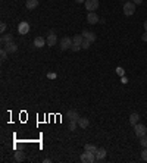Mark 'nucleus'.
<instances>
[{"mask_svg":"<svg viewBox=\"0 0 147 163\" xmlns=\"http://www.w3.org/2000/svg\"><path fill=\"white\" fill-rule=\"evenodd\" d=\"M80 160L82 163H93V162H96V154L91 153V151H85L84 150V153L80 156Z\"/></svg>","mask_w":147,"mask_h":163,"instance_id":"1","label":"nucleus"},{"mask_svg":"<svg viewBox=\"0 0 147 163\" xmlns=\"http://www.w3.org/2000/svg\"><path fill=\"white\" fill-rule=\"evenodd\" d=\"M135 3L134 2H125V5H124V13L127 15V16H131V15H134V12H135Z\"/></svg>","mask_w":147,"mask_h":163,"instance_id":"2","label":"nucleus"},{"mask_svg":"<svg viewBox=\"0 0 147 163\" xmlns=\"http://www.w3.org/2000/svg\"><path fill=\"white\" fill-rule=\"evenodd\" d=\"M134 132H135V135H137L138 138H141V137L147 135L146 125H143V123H137V125H134Z\"/></svg>","mask_w":147,"mask_h":163,"instance_id":"3","label":"nucleus"},{"mask_svg":"<svg viewBox=\"0 0 147 163\" xmlns=\"http://www.w3.org/2000/svg\"><path fill=\"white\" fill-rule=\"evenodd\" d=\"M85 9L88 12H94L99 9V0H85Z\"/></svg>","mask_w":147,"mask_h":163,"instance_id":"4","label":"nucleus"},{"mask_svg":"<svg viewBox=\"0 0 147 163\" xmlns=\"http://www.w3.org/2000/svg\"><path fill=\"white\" fill-rule=\"evenodd\" d=\"M56 41H57L56 33H55L53 30H50L49 34H47V46H49V47H55V46H56Z\"/></svg>","mask_w":147,"mask_h":163,"instance_id":"5","label":"nucleus"},{"mask_svg":"<svg viewBox=\"0 0 147 163\" xmlns=\"http://www.w3.org/2000/svg\"><path fill=\"white\" fill-rule=\"evenodd\" d=\"M72 38H69V37H63L62 40H60V49L62 50H68L71 49V46H72Z\"/></svg>","mask_w":147,"mask_h":163,"instance_id":"6","label":"nucleus"},{"mask_svg":"<svg viewBox=\"0 0 147 163\" xmlns=\"http://www.w3.org/2000/svg\"><path fill=\"white\" fill-rule=\"evenodd\" d=\"M18 33L21 34V35H25V34L30 33V24L28 22H21V24L18 25Z\"/></svg>","mask_w":147,"mask_h":163,"instance_id":"7","label":"nucleus"},{"mask_svg":"<svg viewBox=\"0 0 147 163\" xmlns=\"http://www.w3.org/2000/svg\"><path fill=\"white\" fill-rule=\"evenodd\" d=\"M99 21H100V18L97 16V13L96 12H88V15H87V22L91 25L97 24Z\"/></svg>","mask_w":147,"mask_h":163,"instance_id":"8","label":"nucleus"},{"mask_svg":"<svg viewBox=\"0 0 147 163\" xmlns=\"http://www.w3.org/2000/svg\"><path fill=\"white\" fill-rule=\"evenodd\" d=\"M44 44H47V40H44L43 37H35V38H34V47H35V49L44 47Z\"/></svg>","mask_w":147,"mask_h":163,"instance_id":"9","label":"nucleus"},{"mask_svg":"<svg viewBox=\"0 0 147 163\" xmlns=\"http://www.w3.org/2000/svg\"><path fill=\"white\" fill-rule=\"evenodd\" d=\"M106 157V150L105 148H97L96 151V162H103Z\"/></svg>","mask_w":147,"mask_h":163,"instance_id":"10","label":"nucleus"},{"mask_svg":"<svg viewBox=\"0 0 147 163\" xmlns=\"http://www.w3.org/2000/svg\"><path fill=\"white\" fill-rule=\"evenodd\" d=\"M81 34H82V37H84V38L90 40L91 43H94V41H96V38H97V37H96V34L91 33V31H87V30H84Z\"/></svg>","mask_w":147,"mask_h":163,"instance_id":"11","label":"nucleus"},{"mask_svg":"<svg viewBox=\"0 0 147 163\" xmlns=\"http://www.w3.org/2000/svg\"><path fill=\"white\" fill-rule=\"evenodd\" d=\"M66 116H68V119H69V121H77V122H78V119L81 118V116L78 115V112H77V110H68Z\"/></svg>","mask_w":147,"mask_h":163,"instance_id":"12","label":"nucleus"},{"mask_svg":"<svg viewBox=\"0 0 147 163\" xmlns=\"http://www.w3.org/2000/svg\"><path fill=\"white\" fill-rule=\"evenodd\" d=\"M78 126H80L81 129H87V128L90 126V121H88L87 118H80V119H78Z\"/></svg>","mask_w":147,"mask_h":163,"instance_id":"13","label":"nucleus"},{"mask_svg":"<svg viewBox=\"0 0 147 163\" xmlns=\"http://www.w3.org/2000/svg\"><path fill=\"white\" fill-rule=\"evenodd\" d=\"M5 49L8 50V53H16L18 51V46L12 41V43H9V44H5Z\"/></svg>","mask_w":147,"mask_h":163,"instance_id":"14","label":"nucleus"},{"mask_svg":"<svg viewBox=\"0 0 147 163\" xmlns=\"http://www.w3.org/2000/svg\"><path fill=\"white\" fill-rule=\"evenodd\" d=\"M140 121V115L137 113V112H134V113H131L130 115V123L134 126V125H137Z\"/></svg>","mask_w":147,"mask_h":163,"instance_id":"15","label":"nucleus"},{"mask_svg":"<svg viewBox=\"0 0 147 163\" xmlns=\"http://www.w3.org/2000/svg\"><path fill=\"white\" fill-rule=\"evenodd\" d=\"M25 6H27V9L33 10V9H35L37 6H38V0H27Z\"/></svg>","mask_w":147,"mask_h":163,"instance_id":"16","label":"nucleus"},{"mask_svg":"<svg viewBox=\"0 0 147 163\" xmlns=\"http://www.w3.org/2000/svg\"><path fill=\"white\" fill-rule=\"evenodd\" d=\"M82 41H84V37H82V34H77V35H74V37H72V43H74V44L82 46Z\"/></svg>","mask_w":147,"mask_h":163,"instance_id":"17","label":"nucleus"},{"mask_svg":"<svg viewBox=\"0 0 147 163\" xmlns=\"http://www.w3.org/2000/svg\"><path fill=\"white\" fill-rule=\"evenodd\" d=\"M12 41H13L12 34H3V35H2V44H9V43H12Z\"/></svg>","mask_w":147,"mask_h":163,"instance_id":"18","label":"nucleus"},{"mask_svg":"<svg viewBox=\"0 0 147 163\" xmlns=\"http://www.w3.org/2000/svg\"><path fill=\"white\" fill-rule=\"evenodd\" d=\"M84 150H85V151H91V153H94V154H96L97 147L94 146V144H90V143H88V144H85V146H84Z\"/></svg>","mask_w":147,"mask_h":163,"instance_id":"19","label":"nucleus"},{"mask_svg":"<svg viewBox=\"0 0 147 163\" xmlns=\"http://www.w3.org/2000/svg\"><path fill=\"white\" fill-rule=\"evenodd\" d=\"M24 159H25V153L22 151V150H21V151H16V153H15V160H16V162H22Z\"/></svg>","mask_w":147,"mask_h":163,"instance_id":"20","label":"nucleus"},{"mask_svg":"<svg viewBox=\"0 0 147 163\" xmlns=\"http://www.w3.org/2000/svg\"><path fill=\"white\" fill-rule=\"evenodd\" d=\"M77 126H78V122H77V121H69V126H68V129L75 131L77 129Z\"/></svg>","mask_w":147,"mask_h":163,"instance_id":"21","label":"nucleus"},{"mask_svg":"<svg viewBox=\"0 0 147 163\" xmlns=\"http://www.w3.org/2000/svg\"><path fill=\"white\" fill-rule=\"evenodd\" d=\"M8 50L5 49V47H3V49L0 50V57H2V60H6V59H8Z\"/></svg>","mask_w":147,"mask_h":163,"instance_id":"22","label":"nucleus"},{"mask_svg":"<svg viewBox=\"0 0 147 163\" xmlns=\"http://www.w3.org/2000/svg\"><path fill=\"white\" fill-rule=\"evenodd\" d=\"M90 46H91V41L90 40H87V38H84V41H82V49L84 50H87V49H90Z\"/></svg>","mask_w":147,"mask_h":163,"instance_id":"23","label":"nucleus"},{"mask_svg":"<svg viewBox=\"0 0 147 163\" xmlns=\"http://www.w3.org/2000/svg\"><path fill=\"white\" fill-rule=\"evenodd\" d=\"M140 146L143 147V148L147 147V135H144V137H141V138H140Z\"/></svg>","mask_w":147,"mask_h":163,"instance_id":"24","label":"nucleus"},{"mask_svg":"<svg viewBox=\"0 0 147 163\" xmlns=\"http://www.w3.org/2000/svg\"><path fill=\"white\" fill-rule=\"evenodd\" d=\"M141 159H143L144 162H147V147H144L143 151H141Z\"/></svg>","mask_w":147,"mask_h":163,"instance_id":"25","label":"nucleus"},{"mask_svg":"<svg viewBox=\"0 0 147 163\" xmlns=\"http://www.w3.org/2000/svg\"><path fill=\"white\" fill-rule=\"evenodd\" d=\"M47 78H49V80H56V78H57V73L49 72V73H47Z\"/></svg>","mask_w":147,"mask_h":163,"instance_id":"26","label":"nucleus"},{"mask_svg":"<svg viewBox=\"0 0 147 163\" xmlns=\"http://www.w3.org/2000/svg\"><path fill=\"white\" fill-rule=\"evenodd\" d=\"M80 49H82V47L78 46V44H72V46H71V50H72V51H78Z\"/></svg>","mask_w":147,"mask_h":163,"instance_id":"27","label":"nucleus"},{"mask_svg":"<svg viewBox=\"0 0 147 163\" xmlns=\"http://www.w3.org/2000/svg\"><path fill=\"white\" fill-rule=\"evenodd\" d=\"M5 31H6V24H5V22H2V25H0V33L3 34Z\"/></svg>","mask_w":147,"mask_h":163,"instance_id":"28","label":"nucleus"},{"mask_svg":"<svg viewBox=\"0 0 147 163\" xmlns=\"http://www.w3.org/2000/svg\"><path fill=\"white\" fill-rule=\"evenodd\" d=\"M116 73H118L119 76H124V69L122 68H118V69H116Z\"/></svg>","mask_w":147,"mask_h":163,"instance_id":"29","label":"nucleus"},{"mask_svg":"<svg viewBox=\"0 0 147 163\" xmlns=\"http://www.w3.org/2000/svg\"><path fill=\"white\" fill-rule=\"evenodd\" d=\"M141 40H143V41H146V43H147V31H146L144 34H143V35H141Z\"/></svg>","mask_w":147,"mask_h":163,"instance_id":"30","label":"nucleus"},{"mask_svg":"<svg viewBox=\"0 0 147 163\" xmlns=\"http://www.w3.org/2000/svg\"><path fill=\"white\" fill-rule=\"evenodd\" d=\"M132 2H134L135 5H141V3H143V0H132Z\"/></svg>","mask_w":147,"mask_h":163,"instance_id":"31","label":"nucleus"},{"mask_svg":"<svg viewBox=\"0 0 147 163\" xmlns=\"http://www.w3.org/2000/svg\"><path fill=\"white\" fill-rule=\"evenodd\" d=\"M127 82H128V80H127V78H124V76H122V84H127Z\"/></svg>","mask_w":147,"mask_h":163,"instance_id":"32","label":"nucleus"},{"mask_svg":"<svg viewBox=\"0 0 147 163\" xmlns=\"http://www.w3.org/2000/svg\"><path fill=\"white\" fill-rule=\"evenodd\" d=\"M77 3H82V2H85V0H75Z\"/></svg>","mask_w":147,"mask_h":163,"instance_id":"33","label":"nucleus"},{"mask_svg":"<svg viewBox=\"0 0 147 163\" xmlns=\"http://www.w3.org/2000/svg\"><path fill=\"white\" fill-rule=\"evenodd\" d=\"M144 28H146V31H147V21L144 22Z\"/></svg>","mask_w":147,"mask_h":163,"instance_id":"34","label":"nucleus"},{"mask_svg":"<svg viewBox=\"0 0 147 163\" xmlns=\"http://www.w3.org/2000/svg\"><path fill=\"white\" fill-rule=\"evenodd\" d=\"M127 2H131V0H127Z\"/></svg>","mask_w":147,"mask_h":163,"instance_id":"35","label":"nucleus"}]
</instances>
